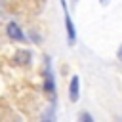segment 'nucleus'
<instances>
[{"instance_id":"nucleus-1","label":"nucleus","mask_w":122,"mask_h":122,"mask_svg":"<svg viewBox=\"0 0 122 122\" xmlns=\"http://www.w3.org/2000/svg\"><path fill=\"white\" fill-rule=\"evenodd\" d=\"M61 6H63V10H65V27H67V38H69V44H74V40H76V30H74V25H72L71 15L67 13L65 0H61Z\"/></svg>"},{"instance_id":"nucleus-2","label":"nucleus","mask_w":122,"mask_h":122,"mask_svg":"<svg viewBox=\"0 0 122 122\" xmlns=\"http://www.w3.org/2000/svg\"><path fill=\"white\" fill-rule=\"evenodd\" d=\"M78 95H80V80L74 74L71 78V84H69V99L74 103V101H78Z\"/></svg>"},{"instance_id":"nucleus-3","label":"nucleus","mask_w":122,"mask_h":122,"mask_svg":"<svg viewBox=\"0 0 122 122\" xmlns=\"http://www.w3.org/2000/svg\"><path fill=\"white\" fill-rule=\"evenodd\" d=\"M6 30H8V36H10V38H13V40H25V34H23V30L19 29L17 23H13V21L8 23Z\"/></svg>"},{"instance_id":"nucleus-4","label":"nucleus","mask_w":122,"mask_h":122,"mask_svg":"<svg viewBox=\"0 0 122 122\" xmlns=\"http://www.w3.org/2000/svg\"><path fill=\"white\" fill-rule=\"evenodd\" d=\"M53 80H51V72H50V67H48V71H46V84H44V90L46 92H53Z\"/></svg>"},{"instance_id":"nucleus-5","label":"nucleus","mask_w":122,"mask_h":122,"mask_svg":"<svg viewBox=\"0 0 122 122\" xmlns=\"http://www.w3.org/2000/svg\"><path fill=\"white\" fill-rule=\"evenodd\" d=\"M80 120H82V122H93V118H92L90 112H82V114H80Z\"/></svg>"},{"instance_id":"nucleus-6","label":"nucleus","mask_w":122,"mask_h":122,"mask_svg":"<svg viewBox=\"0 0 122 122\" xmlns=\"http://www.w3.org/2000/svg\"><path fill=\"white\" fill-rule=\"evenodd\" d=\"M118 57H120V59H122V48H120V50H118Z\"/></svg>"},{"instance_id":"nucleus-7","label":"nucleus","mask_w":122,"mask_h":122,"mask_svg":"<svg viewBox=\"0 0 122 122\" xmlns=\"http://www.w3.org/2000/svg\"><path fill=\"white\" fill-rule=\"evenodd\" d=\"M107 2H109V0H101V4H107Z\"/></svg>"},{"instance_id":"nucleus-8","label":"nucleus","mask_w":122,"mask_h":122,"mask_svg":"<svg viewBox=\"0 0 122 122\" xmlns=\"http://www.w3.org/2000/svg\"><path fill=\"white\" fill-rule=\"evenodd\" d=\"M44 122H50V120H44Z\"/></svg>"}]
</instances>
